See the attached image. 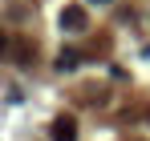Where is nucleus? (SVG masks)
<instances>
[{"label":"nucleus","instance_id":"1","mask_svg":"<svg viewBox=\"0 0 150 141\" xmlns=\"http://www.w3.org/2000/svg\"><path fill=\"white\" fill-rule=\"evenodd\" d=\"M49 137L53 141H77V117L73 113H57L49 125Z\"/></svg>","mask_w":150,"mask_h":141},{"label":"nucleus","instance_id":"2","mask_svg":"<svg viewBox=\"0 0 150 141\" xmlns=\"http://www.w3.org/2000/svg\"><path fill=\"white\" fill-rule=\"evenodd\" d=\"M85 24H89V12H85L81 4H65V8H61V28H65V32H81Z\"/></svg>","mask_w":150,"mask_h":141},{"label":"nucleus","instance_id":"3","mask_svg":"<svg viewBox=\"0 0 150 141\" xmlns=\"http://www.w3.org/2000/svg\"><path fill=\"white\" fill-rule=\"evenodd\" d=\"M57 65H61V69H77V65H81V57L69 48V52H61V57H57Z\"/></svg>","mask_w":150,"mask_h":141},{"label":"nucleus","instance_id":"4","mask_svg":"<svg viewBox=\"0 0 150 141\" xmlns=\"http://www.w3.org/2000/svg\"><path fill=\"white\" fill-rule=\"evenodd\" d=\"M16 57H21L25 65H33V57H37V52H33V45H16Z\"/></svg>","mask_w":150,"mask_h":141},{"label":"nucleus","instance_id":"5","mask_svg":"<svg viewBox=\"0 0 150 141\" xmlns=\"http://www.w3.org/2000/svg\"><path fill=\"white\" fill-rule=\"evenodd\" d=\"M8 48H12V45H8V36H4V28H0V57H4Z\"/></svg>","mask_w":150,"mask_h":141},{"label":"nucleus","instance_id":"6","mask_svg":"<svg viewBox=\"0 0 150 141\" xmlns=\"http://www.w3.org/2000/svg\"><path fill=\"white\" fill-rule=\"evenodd\" d=\"M93 4H114V0H93Z\"/></svg>","mask_w":150,"mask_h":141}]
</instances>
